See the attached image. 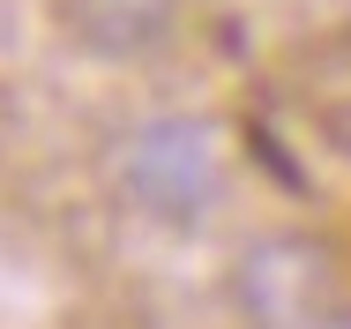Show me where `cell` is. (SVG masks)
<instances>
[{"mask_svg":"<svg viewBox=\"0 0 351 329\" xmlns=\"http://www.w3.org/2000/svg\"><path fill=\"white\" fill-rule=\"evenodd\" d=\"M239 307L254 329H344L351 284L314 240H262L239 262Z\"/></svg>","mask_w":351,"mask_h":329,"instance_id":"obj_1","label":"cell"},{"mask_svg":"<svg viewBox=\"0 0 351 329\" xmlns=\"http://www.w3.org/2000/svg\"><path fill=\"white\" fill-rule=\"evenodd\" d=\"M120 180L149 217H202L224 188V150L202 120H149L120 142Z\"/></svg>","mask_w":351,"mask_h":329,"instance_id":"obj_2","label":"cell"},{"mask_svg":"<svg viewBox=\"0 0 351 329\" xmlns=\"http://www.w3.org/2000/svg\"><path fill=\"white\" fill-rule=\"evenodd\" d=\"M53 8L90 53H149L172 30L180 0H53Z\"/></svg>","mask_w":351,"mask_h":329,"instance_id":"obj_3","label":"cell"}]
</instances>
